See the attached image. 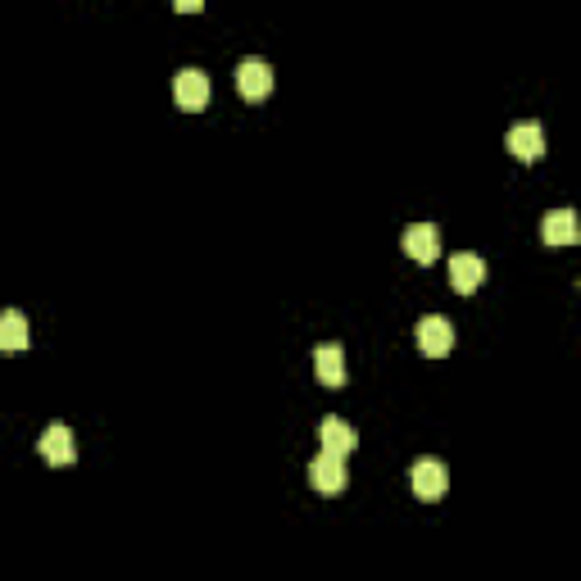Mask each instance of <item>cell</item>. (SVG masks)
<instances>
[{"mask_svg":"<svg viewBox=\"0 0 581 581\" xmlns=\"http://www.w3.org/2000/svg\"><path fill=\"white\" fill-rule=\"evenodd\" d=\"M418 350H423L427 359H445L454 350V327H450V318H441V314H427V318H418Z\"/></svg>","mask_w":581,"mask_h":581,"instance_id":"obj_1","label":"cell"},{"mask_svg":"<svg viewBox=\"0 0 581 581\" xmlns=\"http://www.w3.org/2000/svg\"><path fill=\"white\" fill-rule=\"evenodd\" d=\"M345 482H350V473H345L341 454L318 450L314 463H309V486H314V491H323V495H336V491H345Z\"/></svg>","mask_w":581,"mask_h":581,"instance_id":"obj_2","label":"cell"},{"mask_svg":"<svg viewBox=\"0 0 581 581\" xmlns=\"http://www.w3.org/2000/svg\"><path fill=\"white\" fill-rule=\"evenodd\" d=\"M409 482H414L418 500H441V495L450 491V468H445L441 459H418L414 473H409Z\"/></svg>","mask_w":581,"mask_h":581,"instance_id":"obj_3","label":"cell"},{"mask_svg":"<svg viewBox=\"0 0 581 581\" xmlns=\"http://www.w3.org/2000/svg\"><path fill=\"white\" fill-rule=\"evenodd\" d=\"M37 450H41V459H46V463H55V468H64V463H73V459H78V441H73V427H64V423H50L46 432H41Z\"/></svg>","mask_w":581,"mask_h":581,"instance_id":"obj_4","label":"cell"},{"mask_svg":"<svg viewBox=\"0 0 581 581\" xmlns=\"http://www.w3.org/2000/svg\"><path fill=\"white\" fill-rule=\"evenodd\" d=\"M237 91L246 100H264L268 91H273V69H268V60L246 55V60L237 64Z\"/></svg>","mask_w":581,"mask_h":581,"instance_id":"obj_5","label":"cell"},{"mask_svg":"<svg viewBox=\"0 0 581 581\" xmlns=\"http://www.w3.org/2000/svg\"><path fill=\"white\" fill-rule=\"evenodd\" d=\"M504 146H509L513 159L532 164V159L545 155V128H541V123H513L509 137H504Z\"/></svg>","mask_w":581,"mask_h":581,"instance_id":"obj_6","label":"cell"},{"mask_svg":"<svg viewBox=\"0 0 581 581\" xmlns=\"http://www.w3.org/2000/svg\"><path fill=\"white\" fill-rule=\"evenodd\" d=\"M482 282H486V259L482 255H473V250L450 255V286L459 291V296H473Z\"/></svg>","mask_w":581,"mask_h":581,"instance_id":"obj_7","label":"cell"},{"mask_svg":"<svg viewBox=\"0 0 581 581\" xmlns=\"http://www.w3.org/2000/svg\"><path fill=\"white\" fill-rule=\"evenodd\" d=\"M173 100H178V109H205L209 105V78L200 69H182L173 73Z\"/></svg>","mask_w":581,"mask_h":581,"instance_id":"obj_8","label":"cell"},{"mask_svg":"<svg viewBox=\"0 0 581 581\" xmlns=\"http://www.w3.org/2000/svg\"><path fill=\"white\" fill-rule=\"evenodd\" d=\"M404 255L414 259V264H436V255H441V232H436V223L409 227L404 232Z\"/></svg>","mask_w":581,"mask_h":581,"instance_id":"obj_9","label":"cell"},{"mask_svg":"<svg viewBox=\"0 0 581 581\" xmlns=\"http://www.w3.org/2000/svg\"><path fill=\"white\" fill-rule=\"evenodd\" d=\"M318 441H323V450L327 454H355L359 450V436H355V427L345 423V418H336V414H327L323 423H318Z\"/></svg>","mask_w":581,"mask_h":581,"instance_id":"obj_10","label":"cell"},{"mask_svg":"<svg viewBox=\"0 0 581 581\" xmlns=\"http://www.w3.org/2000/svg\"><path fill=\"white\" fill-rule=\"evenodd\" d=\"M581 237V227H577V214L572 209H550L541 223V241L545 246H572V241Z\"/></svg>","mask_w":581,"mask_h":581,"instance_id":"obj_11","label":"cell"},{"mask_svg":"<svg viewBox=\"0 0 581 581\" xmlns=\"http://www.w3.org/2000/svg\"><path fill=\"white\" fill-rule=\"evenodd\" d=\"M314 373H318V382L323 386H341L345 382V350L336 341H327V345H318L314 350Z\"/></svg>","mask_w":581,"mask_h":581,"instance_id":"obj_12","label":"cell"},{"mask_svg":"<svg viewBox=\"0 0 581 581\" xmlns=\"http://www.w3.org/2000/svg\"><path fill=\"white\" fill-rule=\"evenodd\" d=\"M28 318L19 309H5L0 314V350H28Z\"/></svg>","mask_w":581,"mask_h":581,"instance_id":"obj_13","label":"cell"}]
</instances>
